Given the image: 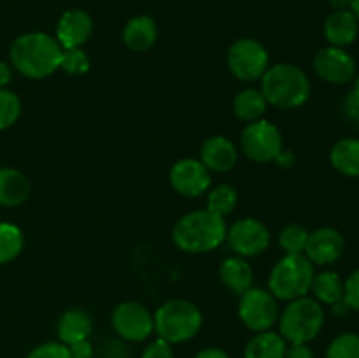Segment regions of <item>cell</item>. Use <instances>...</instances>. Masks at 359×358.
Segmentation results:
<instances>
[{
	"label": "cell",
	"mask_w": 359,
	"mask_h": 358,
	"mask_svg": "<svg viewBox=\"0 0 359 358\" xmlns=\"http://www.w3.org/2000/svg\"><path fill=\"white\" fill-rule=\"evenodd\" d=\"M62 46L46 32H28L14 39L9 56L14 69L30 79H44L60 69Z\"/></svg>",
	"instance_id": "obj_1"
},
{
	"label": "cell",
	"mask_w": 359,
	"mask_h": 358,
	"mask_svg": "<svg viewBox=\"0 0 359 358\" xmlns=\"http://www.w3.org/2000/svg\"><path fill=\"white\" fill-rule=\"evenodd\" d=\"M226 223L209 209L191 211L175 223L172 239L181 251L200 255L219 248L226 241Z\"/></svg>",
	"instance_id": "obj_2"
},
{
	"label": "cell",
	"mask_w": 359,
	"mask_h": 358,
	"mask_svg": "<svg viewBox=\"0 0 359 358\" xmlns=\"http://www.w3.org/2000/svg\"><path fill=\"white\" fill-rule=\"evenodd\" d=\"M266 104L279 109H297L311 97L307 74L293 63H276L262 76V90Z\"/></svg>",
	"instance_id": "obj_3"
},
{
	"label": "cell",
	"mask_w": 359,
	"mask_h": 358,
	"mask_svg": "<svg viewBox=\"0 0 359 358\" xmlns=\"http://www.w3.org/2000/svg\"><path fill=\"white\" fill-rule=\"evenodd\" d=\"M154 330L167 343H184L202 329L203 316L198 305L186 298H172L161 304L153 314Z\"/></svg>",
	"instance_id": "obj_4"
},
{
	"label": "cell",
	"mask_w": 359,
	"mask_h": 358,
	"mask_svg": "<svg viewBox=\"0 0 359 358\" xmlns=\"http://www.w3.org/2000/svg\"><path fill=\"white\" fill-rule=\"evenodd\" d=\"M316 276L314 263L305 255H286L273 265L269 277V291L279 300H294L311 291Z\"/></svg>",
	"instance_id": "obj_5"
},
{
	"label": "cell",
	"mask_w": 359,
	"mask_h": 358,
	"mask_svg": "<svg viewBox=\"0 0 359 358\" xmlns=\"http://www.w3.org/2000/svg\"><path fill=\"white\" fill-rule=\"evenodd\" d=\"M325 325V311L316 298L300 297L286 305L279 318V330L284 340L291 344H307Z\"/></svg>",
	"instance_id": "obj_6"
},
{
	"label": "cell",
	"mask_w": 359,
	"mask_h": 358,
	"mask_svg": "<svg viewBox=\"0 0 359 358\" xmlns=\"http://www.w3.org/2000/svg\"><path fill=\"white\" fill-rule=\"evenodd\" d=\"M241 147L249 160L256 164H270L283 153V135L276 125L266 119H258L242 130Z\"/></svg>",
	"instance_id": "obj_7"
},
{
	"label": "cell",
	"mask_w": 359,
	"mask_h": 358,
	"mask_svg": "<svg viewBox=\"0 0 359 358\" xmlns=\"http://www.w3.org/2000/svg\"><path fill=\"white\" fill-rule=\"evenodd\" d=\"M269 51L256 39H238L230 46L226 63L230 72L241 81L262 79L269 69Z\"/></svg>",
	"instance_id": "obj_8"
},
{
	"label": "cell",
	"mask_w": 359,
	"mask_h": 358,
	"mask_svg": "<svg viewBox=\"0 0 359 358\" xmlns=\"http://www.w3.org/2000/svg\"><path fill=\"white\" fill-rule=\"evenodd\" d=\"M238 316L252 332H265L279 319L277 298L263 288H249L241 295Z\"/></svg>",
	"instance_id": "obj_9"
},
{
	"label": "cell",
	"mask_w": 359,
	"mask_h": 358,
	"mask_svg": "<svg viewBox=\"0 0 359 358\" xmlns=\"http://www.w3.org/2000/svg\"><path fill=\"white\" fill-rule=\"evenodd\" d=\"M226 241L235 255L242 258H251L269 249L270 232L256 218H242L228 228Z\"/></svg>",
	"instance_id": "obj_10"
},
{
	"label": "cell",
	"mask_w": 359,
	"mask_h": 358,
	"mask_svg": "<svg viewBox=\"0 0 359 358\" xmlns=\"http://www.w3.org/2000/svg\"><path fill=\"white\" fill-rule=\"evenodd\" d=\"M112 326L119 337L132 343L147 339L154 330V318L146 305L139 302H121L114 307L111 316Z\"/></svg>",
	"instance_id": "obj_11"
},
{
	"label": "cell",
	"mask_w": 359,
	"mask_h": 358,
	"mask_svg": "<svg viewBox=\"0 0 359 358\" xmlns=\"http://www.w3.org/2000/svg\"><path fill=\"white\" fill-rule=\"evenodd\" d=\"M314 70L330 84H347L356 76V62L344 48L328 46L314 58Z\"/></svg>",
	"instance_id": "obj_12"
},
{
	"label": "cell",
	"mask_w": 359,
	"mask_h": 358,
	"mask_svg": "<svg viewBox=\"0 0 359 358\" xmlns=\"http://www.w3.org/2000/svg\"><path fill=\"white\" fill-rule=\"evenodd\" d=\"M210 172L205 165L195 158H182L170 168V185L184 197H200L209 190Z\"/></svg>",
	"instance_id": "obj_13"
},
{
	"label": "cell",
	"mask_w": 359,
	"mask_h": 358,
	"mask_svg": "<svg viewBox=\"0 0 359 358\" xmlns=\"http://www.w3.org/2000/svg\"><path fill=\"white\" fill-rule=\"evenodd\" d=\"M344 249H346V241L342 234L335 228L325 227L309 234L304 255L314 265H330L342 256Z\"/></svg>",
	"instance_id": "obj_14"
},
{
	"label": "cell",
	"mask_w": 359,
	"mask_h": 358,
	"mask_svg": "<svg viewBox=\"0 0 359 358\" xmlns=\"http://www.w3.org/2000/svg\"><path fill=\"white\" fill-rule=\"evenodd\" d=\"M93 34V18L83 9H69L60 16L55 39L62 49L81 48Z\"/></svg>",
	"instance_id": "obj_15"
},
{
	"label": "cell",
	"mask_w": 359,
	"mask_h": 358,
	"mask_svg": "<svg viewBox=\"0 0 359 358\" xmlns=\"http://www.w3.org/2000/svg\"><path fill=\"white\" fill-rule=\"evenodd\" d=\"M237 147L224 135L209 137L200 147V161L214 172L231 171L237 164Z\"/></svg>",
	"instance_id": "obj_16"
},
{
	"label": "cell",
	"mask_w": 359,
	"mask_h": 358,
	"mask_svg": "<svg viewBox=\"0 0 359 358\" xmlns=\"http://www.w3.org/2000/svg\"><path fill=\"white\" fill-rule=\"evenodd\" d=\"M359 21L356 20L351 9L333 11L325 21V37L330 46L335 48H346L353 44L358 37Z\"/></svg>",
	"instance_id": "obj_17"
},
{
	"label": "cell",
	"mask_w": 359,
	"mask_h": 358,
	"mask_svg": "<svg viewBox=\"0 0 359 358\" xmlns=\"http://www.w3.org/2000/svg\"><path fill=\"white\" fill-rule=\"evenodd\" d=\"M158 27L151 16H135L128 20L123 28V42L128 49L135 53H144L156 42Z\"/></svg>",
	"instance_id": "obj_18"
},
{
	"label": "cell",
	"mask_w": 359,
	"mask_h": 358,
	"mask_svg": "<svg viewBox=\"0 0 359 358\" xmlns=\"http://www.w3.org/2000/svg\"><path fill=\"white\" fill-rule=\"evenodd\" d=\"M93 330L91 316L83 309H67L56 323V332L60 340L67 346L79 340H86Z\"/></svg>",
	"instance_id": "obj_19"
},
{
	"label": "cell",
	"mask_w": 359,
	"mask_h": 358,
	"mask_svg": "<svg viewBox=\"0 0 359 358\" xmlns=\"http://www.w3.org/2000/svg\"><path fill=\"white\" fill-rule=\"evenodd\" d=\"M30 197V181L16 168H0V206L18 207Z\"/></svg>",
	"instance_id": "obj_20"
},
{
	"label": "cell",
	"mask_w": 359,
	"mask_h": 358,
	"mask_svg": "<svg viewBox=\"0 0 359 358\" xmlns=\"http://www.w3.org/2000/svg\"><path fill=\"white\" fill-rule=\"evenodd\" d=\"M219 277L235 295H242L252 286V269L242 256H228L221 262Z\"/></svg>",
	"instance_id": "obj_21"
},
{
	"label": "cell",
	"mask_w": 359,
	"mask_h": 358,
	"mask_svg": "<svg viewBox=\"0 0 359 358\" xmlns=\"http://www.w3.org/2000/svg\"><path fill=\"white\" fill-rule=\"evenodd\" d=\"M330 160L340 174L359 178V139L346 137L333 144Z\"/></svg>",
	"instance_id": "obj_22"
},
{
	"label": "cell",
	"mask_w": 359,
	"mask_h": 358,
	"mask_svg": "<svg viewBox=\"0 0 359 358\" xmlns=\"http://www.w3.org/2000/svg\"><path fill=\"white\" fill-rule=\"evenodd\" d=\"M286 340L280 333L258 332L245 346V358H284L286 354Z\"/></svg>",
	"instance_id": "obj_23"
},
{
	"label": "cell",
	"mask_w": 359,
	"mask_h": 358,
	"mask_svg": "<svg viewBox=\"0 0 359 358\" xmlns=\"http://www.w3.org/2000/svg\"><path fill=\"white\" fill-rule=\"evenodd\" d=\"M266 105L269 104H266L262 91L255 90V88H248V90H242L235 97L233 112L242 121L252 123L263 118V114L266 111Z\"/></svg>",
	"instance_id": "obj_24"
},
{
	"label": "cell",
	"mask_w": 359,
	"mask_h": 358,
	"mask_svg": "<svg viewBox=\"0 0 359 358\" xmlns=\"http://www.w3.org/2000/svg\"><path fill=\"white\" fill-rule=\"evenodd\" d=\"M311 291L314 293V298L319 304L333 305L335 302L342 300L344 297V281L340 276L332 270H325V272L316 274L312 279Z\"/></svg>",
	"instance_id": "obj_25"
},
{
	"label": "cell",
	"mask_w": 359,
	"mask_h": 358,
	"mask_svg": "<svg viewBox=\"0 0 359 358\" xmlns=\"http://www.w3.org/2000/svg\"><path fill=\"white\" fill-rule=\"evenodd\" d=\"M25 244L23 232L13 223H0V265L18 258Z\"/></svg>",
	"instance_id": "obj_26"
},
{
	"label": "cell",
	"mask_w": 359,
	"mask_h": 358,
	"mask_svg": "<svg viewBox=\"0 0 359 358\" xmlns=\"http://www.w3.org/2000/svg\"><path fill=\"white\" fill-rule=\"evenodd\" d=\"M237 206V192L230 185H219L207 197V209L217 216H226Z\"/></svg>",
	"instance_id": "obj_27"
},
{
	"label": "cell",
	"mask_w": 359,
	"mask_h": 358,
	"mask_svg": "<svg viewBox=\"0 0 359 358\" xmlns=\"http://www.w3.org/2000/svg\"><path fill=\"white\" fill-rule=\"evenodd\" d=\"M309 232L302 225H287L279 235V244L286 255H304Z\"/></svg>",
	"instance_id": "obj_28"
},
{
	"label": "cell",
	"mask_w": 359,
	"mask_h": 358,
	"mask_svg": "<svg viewBox=\"0 0 359 358\" xmlns=\"http://www.w3.org/2000/svg\"><path fill=\"white\" fill-rule=\"evenodd\" d=\"M21 116V100L14 91L0 88V130L13 126Z\"/></svg>",
	"instance_id": "obj_29"
},
{
	"label": "cell",
	"mask_w": 359,
	"mask_h": 358,
	"mask_svg": "<svg viewBox=\"0 0 359 358\" xmlns=\"http://www.w3.org/2000/svg\"><path fill=\"white\" fill-rule=\"evenodd\" d=\"M326 358H359V336L353 332L340 333L330 343Z\"/></svg>",
	"instance_id": "obj_30"
},
{
	"label": "cell",
	"mask_w": 359,
	"mask_h": 358,
	"mask_svg": "<svg viewBox=\"0 0 359 358\" xmlns=\"http://www.w3.org/2000/svg\"><path fill=\"white\" fill-rule=\"evenodd\" d=\"M90 56L83 48H72V49H63L62 53V62H60V69L65 70L70 76H83L90 70Z\"/></svg>",
	"instance_id": "obj_31"
},
{
	"label": "cell",
	"mask_w": 359,
	"mask_h": 358,
	"mask_svg": "<svg viewBox=\"0 0 359 358\" xmlns=\"http://www.w3.org/2000/svg\"><path fill=\"white\" fill-rule=\"evenodd\" d=\"M27 358H72L69 346L63 343H44L34 347Z\"/></svg>",
	"instance_id": "obj_32"
},
{
	"label": "cell",
	"mask_w": 359,
	"mask_h": 358,
	"mask_svg": "<svg viewBox=\"0 0 359 358\" xmlns=\"http://www.w3.org/2000/svg\"><path fill=\"white\" fill-rule=\"evenodd\" d=\"M344 302L353 311H359V269L354 270L344 283Z\"/></svg>",
	"instance_id": "obj_33"
},
{
	"label": "cell",
	"mask_w": 359,
	"mask_h": 358,
	"mask_svg": "<svg viewBox=\"0 0 359 358\" xmlns=\"http://www.w3.org/2000/svg\"><path fill=\"white\" fill-rule=\"evenodd\" d=\"M342 112L347 121H351L359 128V93L354 90L347 93L346 98L342 100Z\"/></svg>",
	"instance_id": "obj_34"
},
{
	"label": "cell",
	"mask_w": 359,
	"mask_h": 358,
	"mask_svg": "<svg viewBox=\"0 0 359 358\" xmlns=\"http://www.w3.org/2000/svg\"><path fill=\"white\" fill-rule=\"evenodd\" d=\"M142 358H174V351H172L170 343H167L165 339L158 337L156 340H153V343L144 350Z\"/></svg>",
	"instance_id": "obj_35"
},
{
	"label": "cell",
	"mask_w": 359,
	"mask_h": 358,
	"mask_svg": "<svg viewBox=\"0 0 359 358\" xmlns=\"http://www.w3.org/2000/svg\"><path fill=\"white\" fill-rule=\"evenodd\" d=\"M69 351H70V357L72 358H91L93 357V346H91V343L88 339L70 344Z\"/></svg>",
	"instance_id": "obj_36"
},
{
	"label": "cell",
	"mask_w": 359,
	"mask_h": 358,
	"mask_svg": "<svg viewBox=\"0 0 359 358\" xmlns=\"http://www.w3.org/2000/svg\"><path fill=\"white\" fill-rule=\"evenodd\" d=\"M284 358H316V357L307 344H291V347H287L286 350Z\"/></svg>",
	"instance_id": "obj_37"
},
{
	"label": "cell",
	"mask_w": 359,
	"mask_h": 358,
	"mask_svg": "<svg viewBox=\"0 0 359 358\" xmlns=\"http://www.w3.org/2000/svg\"><path fill=\"white\" fill-rule=\"evenodd\" d=\"M11 79H13V69H11L9 63L0 60V88H6L11 83Z\"/></svg>",
	"instance_id": "obj_38"
},
{
	"label": "cell",
	"mask_w": 359,
	"mask_h": 358,
	"mask_svg": "<svg viewBox=\"0 0 359 358\" xmlns=\"http://www.w3.org/2000/svg\"><path fill=\"white\" fill-rule=\"evenodd\" d=\"M195 358H230L226 354V351L219 350V347H207L202 350L198 354H195Z\"/></svg>",
	"instance_id": "obj_39"
},
{
	"label": "cell",
	"mask_w": 359,
	"mask_h": 358,
	"mask_svg": "<svg viewBox=\"0 0 359 358\" xmlns=\"http://www.w3.org/2000/svg\"><path fill=\"white\" fill-rule=\"evenodd\" d=\"M351 2H353V0H328V4H330V6H332L335 11L351 9Z\"/></svg>",
	"instance_id": "obj_40"
},
{
	"label": "cell",
	"mask_w": 359,
	"mask_h": 358,
	"mask_svg": "<svg viewBox=\"0 0 359 358\" xmlns=\"http://www.w3.org/2000/svg\"><path fill=\"white\" fill-rule=\"evenodd\" d=\"M351 13H353L354 16H356V20L359 21V0H353V2H351Z\"/></svg>",
	"instance_id": "obj_41"
},
{
	"label": "cell",
	"mask_w": 359,
	"mask_h": 358,
	"mask_svg": "<svg viewBox=\"0 0 359 358\" xmlns=\"http://www.w3.org/2000/svg\"><path fill=\"white\" fill-rule=\"evenodd\" d=\"M354 88H353V90L354 91H356V93H359V74H356V76H354Z\"/></svg>",
	"instance_id": "obj_42"
}]
</instances>
